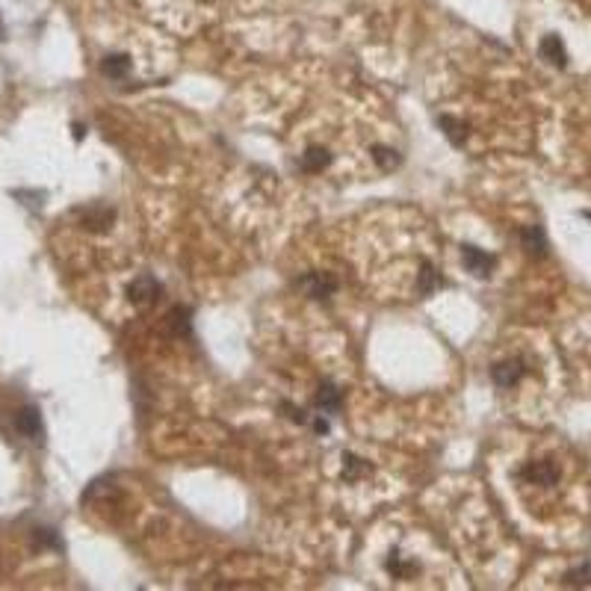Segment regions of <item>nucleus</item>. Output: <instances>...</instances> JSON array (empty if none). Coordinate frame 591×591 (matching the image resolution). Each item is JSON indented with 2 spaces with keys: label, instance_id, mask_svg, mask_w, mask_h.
<instances>
[{
  "label": "nucleus",
  "instance_id": "obj_1",
  "mask_svg": "<svg viewBox=\"0 0 591 591\" xmlns=\"http://www.w3.org/2000/svg\"><path fill=\"white\" fill-rule=\"evenodd\" d=\"M521 479L526 485H535V488H553L562 479V470H559V464L553 459H535V461L523 464Z\"/></svg>",
  "mask_w": 591,
  "mask_h": 591
},
{
  "label": "nucleus",
  "instance_id": "obj_2",
  "mask_svg": "<svg viewBox=\"0 0 591 591\" xmlns=\"http://www.w3.org/2000/svg\"><path fill=\"white\" fill-rule=\"evenodd\" d=\"M523 361L521 358H508V361H497L494 367H491V379H494V385L500 390H511V387H518L521 379H523Z\"/></svg>",
  "mask_w": 591,
  "mask_h": 591
},
{
  "label": "nucleus",
  "instance_id": "obj_3",
  "mask_svg": "<svg viewBox=\"0 0 591 591\" xmlns=\"http://www.w3.org/2000/svg\"><path fill=\"white\" fill-rule=\"evenodd\" d=\"M461 263L473 275H491V272H494V266H497V258H494V254H488V251H482V249H476V246H461Z\"/></svg>",
  "mask_w": 591,
  "mask_h": 591
},
{
  "label": "nucleus",
  "instance_id": "obj_4",
  "mask_svg": "<svg viewBox=\"0 0 591 591\" xmlns=\"http://www.w3.org/2000/svg\"><path fill=\"white\" fill-rule=\"evenodd\" d=\"M127 296H130V302L136 308H145V305H151L157 299V296H160V284H157V278H151V275H142V278H136L127 287Z\"/></svg>",
  "mask_w": 591,
  "mask_h": 591
},
{
  "label": "nucleus",
  "instance_id": "obj_5",
  "mask_svg": "<svg viewBox=\"0 0 591 591\" xmlns=\"http://www.w3.org/2000/svg\"><path fill=\"white\" fill-rule=\"evenodd\" d=\"M299 287L308 293V296H313V299H325V296H331L334 293V278H328L325 272H308L305 278H299Z\"/></svg>",
  "mask_w": 591,
  "mask_h": 591
},
{
  "label": "nucleus",
  "instance_id": "obj_6",
  "mask_svg": "<svg viewBox=\"0 0 591 591\" xmlns=\"http://www.w3.org/2000/svg\"><path fill=\"white\" fill-rule=\"evenodd\" d=\"M538 53L541 59H547V63H553L556 68H565L568 66V51H565V42L556 36V33H550L541 38V45H538Z\"/></svg>",
  "mask_w": 591,
  "mask_h": 591
},
{
  "label": "nucleus",
  "instance_id": "obj_7",
  "mask_svg": "<svg viewBox=\"0 0 591 591\" xmlns=\"http://www.w3.org/2000/svg\"><path fill=\"white\" fill-rule=\"evenodd\" d=\"M101 74L107 77V80H115V83H122L125 77L130 74V59H127V56H122V53L104 56V59H101Z\"/></svg>",
  "mask_w": 591,
  "mask_h": 591
},
{
  "label": "nucleus",
  "instance_id": "obj_8",
  "mask_svg": "<svg viewBox=\"0 0 591 591\" xmlns=\"http://www.w3.org/2000/svg\"><path fill=\"white\" fill-rule=\"evenodd\" d=\"M521 240H523V249H526L529 254H535V258H544V254H547V236H544V228H541V225H529V228H523Z\"/></svg>",
  "mask_w": 591,
  "mask_h": 591
},
{
  "label": "nucleus",
  "instance_id": "obj_9",
  "mask_svg": "<svg viewBox=\"0 0 591 591\" xmlns=\"http://www.w3.org/2000/svg\"><path fill=\"white\" fill-rule=\"evenodd\" d=\"M18 432L24 438H38L42 435V417H38L36 408H21L18 411Z\"/></svg>",
  "mask_w": 591,
  "mask_h": 591
},
{
  "label": "nucleus",
  "instance_id": "obj_10",
  "mask_svg": "<svg viewBox=\"0 0 591 591\" xmlns=\"http://www.w3.org/2000/svg\"><path fill=\"white\" fill-rule=\"evenodd\" d=\"M438 287H444V278H441V272L435 266H420L417 272V296H432Z\"/></svg>",
  "mask_w": 591,
  "mask_h": 591
},
{
  "label": "nucleus",
  "instance_id": "obj_11",
  "mask_svg": "<svg viewBox=\"0 0 591 591\" xmlns=\"http://www.w3.org/2000/svg\"><path fill=\"white\" fill-rule=\"evenodd\" d=\"M313 402H317V408H320V411L334 414V411L340 408V393H338V387H334V385H328V382H325V385L317 390V399H313Z\"/></svg>",
  "mask_w": 591,
  "mask_h": 591
},
{
  "label": "nucleus",
  "instance_id": "obj_12",
  "mask_svg": "<svg viewBox=\"0 0 591 591\" xmlns=\"http://www.w3.org/2000/svg\"><path fill=\"white\" fill-rule=\"evenodd\" d=\"M372 157H376L379 169H385V172L399 169V163H402V157H399L397 151H393V148H372Z\"/></svg>",
  "mask_w": 591,
  "mask_h": 591
},
{
  "label": "nucleus",
  "instance_id": "obj_13",
  "mask_svg": "<svg viewBox=\"0 0 591 591\" xmlns=\"http://www.w3.org/2000/svg\"><path fill=\"white\" fill-rule=\"evenodd\" d=\"M441 127H444V133H446L456 145H461V142H464L467 127H464L461 122H456V118H449V115H441Z\"/></svg>",
  "mask_w": 591,
  "mask_h": 591
},
{
  "label": "nucleus",
  "instance_id": "obj_14",
  "mask_svg": "<svg viewBox=\"0 0 591 591\" xmlns=\"http://www.w3.org/2000/svg\"><path fill=\"white\" fill-rule=\"evenodd\" d=\"M568 582H574V585H591V565H582V568H577L574 574L568 577Z\"/></svg>",
  "mask_w": 591,
  "mask_h": 591
},
{
  "label": "nucleus",
  "instance_id": "obj_15",
  "mask_svg": "<svg viewBox=\"0 0 591 591\" xmlns=\"http://www.w3.org/2000/svg\"><path fill=\"white\" fill-rule=\"evenodd\" d=\"M585 219H591V210H585Z\"/></svg>",
  "mask_w": 591,
  "mask_h": 591
}]
</instances>
